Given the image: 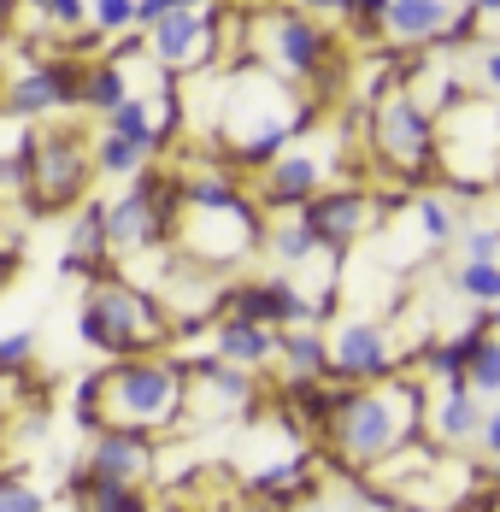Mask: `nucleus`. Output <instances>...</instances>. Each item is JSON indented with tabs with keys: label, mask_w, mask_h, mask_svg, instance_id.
Segmentation results:
<instances>
[{
	"label": "nucleus",
	"mask_w": 500,
	"mask_h": 512,
	"mask_svg": "<svg viewBox=\"0 0 500 512\" xmlns=\"http://www.w3.org/2000/svg\"><path fill=\"white\" fill-rule=\"evenodd\" d=\"M312 106L295 95V77L271 71L265 59H242L224 71V101H218V136L230 142L236 171L242 165H271L306 130Z\"/></svg>",
	"instance_id": "f257e3e1"
},
{
	"label": "nucleus",
	"mask_w": 500,
	"mask_h": 512,
	"mask_svg": "<svg viewBox=\"0 0 500 512\" xmlns=\"http://www.w3.org/2000/svg\"><path fill=\"white\" fill-rule=\"evenodd\" d=\"M330 448L336 465L359 477L371 465H383L395 448L424 436V389L412 377H383L377 389H336V412H330Z\"/></svg>",
	"instance_id": "f03ea898"
},
{
	"label": "nucleus",
	"mask_w": 500,
	"mask_h": 512,
	"mask_svg": "<svg viewBox=\"0 0 500 512\" xmlns=\"http://www.w3.org/2000/svg\"><path fill=\"white\" fill-rule=\"evenodd\" d=\"M77 330H83L89 348H100V354H112V359L159 354V348L177 336L171 312H165V301H159L153 289H136V283L106 277V271L89 277V301H83Z\"/></svg>",
	"instance_id": "7ed1b4c3"
},
{
	"label": "nucleus",
	"mask_w": 500,
	"mask_h": 512,
	"mask_svg": "<svg viewBox=\"0 0 500 512\" xmlns=\"http://www.w3.org/2000/svg\"><path fill=\"white\" fill-rule=\"evenodd\" d=\"M189 407V377L171 359H118L112 371H100V424H148L165 430Z\"/></svg>",
	"instance_id": "20e7f679"
},
{
	"label": "nucleus",
	"mask_w": 500,
	"mask_h": 512,
	"mask_svg": "<svg viewBox=\"0 0 500 512\" xmlns=\"http://www.w3.org/2000/svg\"><path fill=\"white\" fill-rule=\"evenodd\" d=\"M436 171L459 195H483L500 183V106L453 95L436 118Z\"/></svg>",
	"instance_id": "39448f33"
},
{
	"label": "nucleus",
	"mask_w": 500,
	"mask_h": 512,
	"mask_svg": "<svg viewBox=\"0 0 500 512\" xmlns=\"http://www.w3.org/2000/svg\"><path fill=\"white\" fill-rule=\"evenodd\" d=\"M248 53L283 77H318L336 59V42L306 6H259L248 12Z\"/></svg>",
	"instance_id": "423d86ee"
},
{
	"label": "nucleus",
	"mask_w": 500,
	"mask_h": 512,
	"mask_svg": "<svg viewBox=\"0 0 500 512\" xmlns=\"http://www.w3.org/2000/svg\"><path fill=\"white\" fill-rule=\"evenodd\" d=\"M371 154L400 177L436 171V112L418 106L406 89H383L371 101Z\"/></svg>",
	"instance_id": "0eeeda50"
},
{
	"label": "nucleus",
	"mask_w": 500,
	"mask_h": 512,
	"mask_svg": "<svg viewBox=\"0 0 500 512\" xmlns=\"http://www.w3.org/2000/svg\"><path fill=\"white\" fill-rule=\"evenodd\" d=\"M24 154H30V212H65V206H77L83 189H89V171H100L95 148H83L71 130L30 136Z\"/></svg>",
	"instance_id": "6e6552de"
},
{
	"label": "nucleus",
	"mask_w": 500,
	"mask_h": 512,
	"mask_svg": "<svg viewBox=\"0 0 500 512\" xmlns=\"http://www.w3.org/2000/svg\"><path fill=\"white\" fill-rule=\"evenodd\" d=\"M183 377H189V424H230L259 401V383L248 377V365H230V359H177Z\"/></svg>",
	"instance_id": "1a4fd4ad"
},
{
	"label": "nucleus",
	"mask_w": 500,
	"mask_h": 512,
	"mask_svg": "<svg viewBox=\"0 0 500 512\" xmlns=\"http://www.w3.org/2000/svg\"><path fill=\"white\" fill-rule=\"evenodd\" d=\"M218 24H224L218 6H177L165 24L148 30L153 59H159L171 77H200V71L218 59Z\"/></svg>",
	"instance_id": "9d476101"
},
{
	"label": "nucleus",
	"mask_w": 500,
	"mask_h": 512,
	"mask_svg": "<svg viewBox=\"0 0 500 512\" xmlns=\"http://www.w3.org/2000/svg\"><path fill=\"white\" fill-rule=\"evenodd\" d=\"M159 465V430L148 424H100L89 430V454H83V477L100 483H148Z\"/></svg>",
	"instance_id": "9b49d317"
},
{
	"label": "nucleus",
	"mask_w": 500,
	"mask_h": 512,
	"mask_svg": "<svg viewBox=\"0 0 500 512\" xmlns=\"http://www.w3.org/2000/svg\"><path fill=\"white\" fill-rule=\"evenodd\" d=\"M395 206H400V195L377 201V195H365V189H324V195H312V201L300 206V218H306V224L324 236V248L336 254V248H353L365 230H377Z\"/></svg>",
	"instance_id": "f8f14e48"
},
{
	"label": "nucleus",
	"mask_w": 500,
	"mask_h": 512,
	"mask_svg": "<svg viewBox=\"0 0 500 512\" xmlns=\"http://www.w3.org/2000/svg\"><path fill=\"white\" fill-rule=\"evenodd\" d=\"M83 89H89V71H83L77 59H36V65H24V71L12 77L6 118H12V124H24V118H36V112H53V106L83 101Z\"/></svg>",
	"instance_id": "ddd939ff"
},
{
	"label": "nucleus",
	"mask_w": 500,
	"mask_h": 512,
	"mask_svg": "<svg viewBox=\"0 0 500 512\" xmlns=\"http://www.w3.org/2000/svg\"><path fill=\"white\" fill-rule=\"evenodd\" d=\"M312 195H324V159L306 142H289L259 177V206L265 212H300Z\"/></svg>",
	"instance_id": "4468645a"
},
{
	"label": "nucleus",
	"mask_w": 500,
	"mask_h": 512,
	"mask_svg": "<svg viewBox=\"0 0 500 512\" xmlns=\"http://www.w3.org/2000/svg\"><path fill=\"white\" fill-rule=\"evenodd\" d=\"M224 312L253 318V324H271V330H289V324H312V318H324L318 301H306L295 283H283V277H271V283H236V289L224 295Z\"/></svg>",
	"instance_id": "2eb2a0df"
},
{
	"label": "nucleus",
	"mask_w": 500,
	"mask_h": 512,
	"mask_svg": "<svg viewBox=\"0 0 500 512\" xmlns=\"http://www.w3.org/2000/svg\"><path fill=\"white\" fill-rule=\"evenodd\" d=\"M395 371H400V359H395V342H389L383 324L353 318V324L336 330V383H383Z\"/></svg>",
	"instance_id": "dca6fc26"
},
{
	"label": "nucleus",
	"mask_w": 500,
	"mask_h": 512,
	"mask_svg": "<svg viewBox=\"0 0 500 512\" xmlns=\"http://www.w3.org/2000/svg\"><path fill=\"white\" fill-rule=\"evenodd\" d=\"M453 0H395V12L383 18V36L395 48H424V42H448L453 30Z\"/></svg>",
	"instance_id": "f3484780"
},
{
	"label": "nucleus",
	"mask_w": 500,
	"mask_h": 512,
	"mask_svg": "<svg viewBox=\"0 0 500 512\" xmlns=\"http://www.w3.org/2000/svg\"><path fill=\"white\" fill-rule=\"evenodd\" d=\"M218 359H230V365H271V359L283 354V342H277V330L271 324H253V318H236V312H224L218 318Z\"/></svg>",
	"instance_id": "a211bd4d"
},
{
	"label": "nucleus",
	"mask_w": 500,
	"mask_h": 512,
	"mask_svg": "<svg viewBox=\"0 0 500 512\" xmlns=\"http://www.w3.org/2000/svg\"><path fill=\"white\" fill-rule=\"evenodd\" d=\"M277 342H283V365H289V377H336V342L330 336H318V330H306V324H289V330H277Z\"/></svg>",
	"instance_id": "6ab92c4d"
},
{
	"label": "nucleus",
	"mask_w": 500,
	"mask_h": 512,
	"mask_svg": "<svg viewBox=\"0 0 500 512\" xmlns=\"http://www.w3.org/2000/svg\"><path fill=\"white\" fill-rule=\"evenodd\" d=\"M71 501L77 512H153L148 483H100V477H71Z\"/></svg>",
	"instance_id": "aec40b11"
},
{
	"label": "nucleus",
	"mask_w": 500,
	"mask_h": 512,
	"mask_svg": "<svg viewBox=\"0 0 500 512\" xmlns=\"http://www.w3.org/2000/svg\"><path fill=\"white\" fill-rule=\"evenodd\" d=\"M318 465L306 460V454H295L289 465H265V471H253L248 477V495H259V501H271V507H289V501H300V495H312L318 489V477H312Z\"/></svg>",
	"instance_id": "412c9836"
},
{
	"label": "nucleus",
	"mask_w": 500,
	"mask_h": 512,
	"mask_svg": "<svg viewBox=\"0 0 500 512\" xmlns=\"http://www.w3.org/2000/svg\"><path fill=\"white\" fill-rule=\"evenodd\" d=\"M483 430H489V412H483V401H477V389L442 395V407H436V442H442V448L483 442Z\"/></svg>",
	"instance_id": "4be33fe9"
},
{
	"label": "nucleus",
	"mask_w": 500,
	"mask_h": 512,
	"mask_svg": "<svg viewBox=\"0 0 500 512\" xmlns=\"http://www.w3.org/2000/svg\"><path fill=\"white\" fill-rule=\"evenodd\" d=\"M318 248H324V236H318V230H312L300 212H295V218H277V224H265V254L277 259L283 271L306 265V259L318 254Z\"/></svg>",
	"instance_id": "5701e85b"
},
{
	"label": "nucleus",
	"mask_w": 500,
	"mask_h": 512,
	"mask_svg": "<svg viewBox=\"0 0 500 512\" xmlns=\"http://www.w3.org/2000/svg\"><path fill=\"white\" fill-rule=\"evenodd\" d=\"M153 154L159 148H148V142H130V136H100L95 142V165H100V177H142L153 165Z\"/></svg>",
	"instance_id": "b1692460"
},
{
	"label": "nucleus",
	"mask_w": 500,
	"mask_h": 512,
	"mask_svg": "<svg viewBox=\"0 0 500 512\" xmlns=\"http://www.w3.org/2000/svg\"><path fill=\"white\" fill-rule=\"evenodd\" d=\"M130 101V83H124V59H100L89 65V89H83V106H95V112H118V106Z\"/></svg>",
	"instance_id": "393cba45"
},
{
	"label": "nucleus",
	"mask_w": 500,
	"mask_h": 512,
	"mask_svg": "<svg viewBox=\"0 0 500 512\" xmlns=\"http://www.w3.org/2000/svg\"><path fill=\"white\" fill-rule=\"evenodd\" d=\"M106 130L112 136H130V142H148V148H165V130L153 124V106L136 101V95L118 106V112H106Z\"/></svg>",
	"instance_id": "a878e982"
},
{
	"label": "nucleus",
	"mask_w": 500,
	"mask_h": 512,
	"mask_svg": "<svg viewBox=\"0 0 500 512\" xmlns=\"http://www.w3.org/2000/svg\"><path fill=\"white\" fill-rule=\"evenodd\" d=\"M453 289H459L465 301H477V307H495L500 301V259H465V265L453 271Z\"/></svg>",
	"instance_id": "bb28decb"
},
{
	"label": "nucleus",
	"mask_w": 500,
	"mask_h": 512,
	"mask_svg": "<svg viewBox=\"0 0 500 512\" xmlns=\"http://www.w3.org/2000/svg\"><path fill=\"white\" fill-rule=\"evenodd\" d=\"M142 0H89V18H95V36H124V30H142L136 24Z\"/></svg>",
	"instance_id": "cd10ccee"
},
{
	"label": "nucleus",
	"mask_w": 500,
	"mask_h": 512,
	"mask_svg": "<svg viewBox=\"0 0 500 512\" xmlns=\"http://www.w3.org/2000/svg\"><path fill=\"white\" fill-rule=\"evenodd\" d=\"M471 389L477 395H500V336L489 330V342L471 354Z\"/></svg>",
	"instance_id": "c85d7f7f"
},
{
	"label": "nucleus",
	"mask_w": 500,
	"mask_h": 512,
	"mask_svg": "<svg viewBox=\"0 0 500 512\" xmlns=\"http://www.w3.org/2000/svg\"><path fill=\"white\" fill-rule=\"evenodd\" d=\"M0 512H48V495H36L24 483V471H6L0 477Z\"/></svg>",
	"instance_id": "c756f323"
},
{
	"label": "nucleus",
	"mask_w": 500,
	"mask_h": 512,
	"mask_svg": "<svg viewBox=\"0 0 500 512\" xmlns=\"http://www.w3.org/2000/svg\"><path fill=\"white\" fill-rule=\"evenodd\" d=\"M30 359H36V330H12V336L0 342V371H6L12 383L24 377V365H30Z\"/></svg>",
	"instance_id": "7c9ffc66"
},
{
	"label": "nucleus",
	"mask_w": 500,
	"mask_h": 512,
	"mask_svg": "<svg viewBox=\"0 0 500 512\" xmlns=\"http://www.w3.org/2000/svg\"><path fill=\"white\" fill-rule=\"evenodd\" d=\"M412 212H418V224H424L430 248H442V242L453 236V218H448V206L436 201V195H418V201H412Z\"/></svg>",
	"instance_id": "2f4dec72"
},
{
	"label": "nucleus",
	"mask_w": 500,
	"mask_h": 512,
	"mask_svg": "<svg viewBox=\"0 0 500 512\" xmlns=\"http://www.w3.org/2000/svg\"><path fill=\"white\" fill-rule=\"evenodd\" d=\"M36 12H42V24H59V30H77L83 24V6L89 0H30Z\"/></svg>",
	"instance_id": "473e14b6"
},
{
	"label": "nucleus",
	"mask_w": 500,
	"mask_h": 512,
	"mask_svg": "<svg viewBox=\"0 0 500 512\" xmlns=\"http://www.w3.org/2000/svg\"><path fill=\"white\" fill-rule=\"evenodd\" d=\"M459 248H465V259H500V230L495 224H471L459 236Z\"/></svg>",
	"instance_id": "72a5a7b5"
},
{
	"label": "nucleus",
	"mask_w": 500,
	"mask_h": 512,
	"mask_svg": "<svg viewBox=\"0 0 500 512\" xmlns=\"http://www.w3.org/2000/svg\"><path fill=\"white\" fill-rule=\"evenodd\" d=\"M177 6H183V0H142V12H136V24H142V30H153V24H165V18H171Z\"/></svg>",
	"instance_id": "f704fd0d"
},
{
	"label": "nucleus",
	"mask_w": 500,
	"mask_h": 512,
	"mask_svg": "<svg viewBox=\"0 0 500 512\" xmlns=\"http://www.w3.org/2000/svg\"><path fill=\"white\" fill-rule=\"evenodd\" d=\"M483 454H489V460H500V407L489 412V430H483Z\"/></svg>",
	"instance_id": "c9c22d12"
},
{
	"label": "nucleus",
	"mask_w": 500,
	"mask_h": 512,
	"mask_svg": "<svg viewBox=\"0 0 500 512\" xmlns=\"http://www.w3.org/2000/svg\"><path fill=\"white\" fill-rule=\"evenodd\" d=\"M483 83H489V89L500 95V42H495L489 53H483Z\"/></svg>",
	"instance_id": "e433bc0d"
},
{
	"label": "nucleus",
	"mask_w": 500,
	"mask_h": 512,
	"mask_svg": "<svg viewBox=\"0 0 500 512\" xmlns=\"http://www.w3.org/2000/svg\"><path fill=\"white\" fill-rule=\"evenodd\" d=\"M236 512H283V507H271V501H259V495H248V501H242Z\"/></svg>",
	"instance_id": "4c0bfd02"
},
{
	"label": "nucleus",
	"mask_w": 500,
	"mask_h": 512,
	"mask_svg": "<svg viewBox=\"0 0 500 512\" xmlns=\"http://www.w3.org/2000/svg\"><path fill=\"white\" fill-rule=\"evenodd\" d=\"M471 6H477L483 18H500V0H471Z\"/></svg>",
	"instance_id": "58836bf2"
},
{
	"label": "nucleus",
	"mask_w": 500,
	"mask_h": 512,
	"mask_svg": "<svg viewBox=\"0 0 500 512\" xmlns=\"http://www.w3.org/2000/svg\"><path fill=\"white\" fill-rule=\"evenodd\" d=\"M489 318H495V330H500V301H495V307H489Z\"/></svg>",
	"instance_id": "ea45409f"
},
{
	"label": "nucleus",
	"mask_w": 500,
	"mask_h": 512,
	"mask_svg": "<svg viewBox=\"0 0 500 512\" xmlns=\"http://www.w3.org/2000/svg\"><path fill=\"white\" fill-rule=\"evenodd\" d=\"M318 512H348V507H318Z\"/></svg>",
	"instance_id": "a19ab883"
},
{
	"label": "nucleus",
	"mask_w": 500,
	"mask_h": 512,
	"mask_svg": "<svg viewBox=\"0 0 500 512\" xmlns=\"http://www.w3.org/2000/svg\"><path fill=\"white\" fill-rule=\"evenodd\" d=\"M495 489H500V460H495Z\"/></svg>",
	"instance_id": "79ce46f5"
},
{
	"label": "nucleus",
	"mask_w": 500,
	"mask_h": 512,
	"mask_svg": "<svg viewBox=\"0 0 500 512\" xmlns=\"http://www.w3.org/2000/svg\"><path fill=\"white\" fill-rule=\"evenodd\" d=\"M395 512H418V507H395Z\"/></svg>",
	"instance_id": "37998d69"
}]
</instances>
